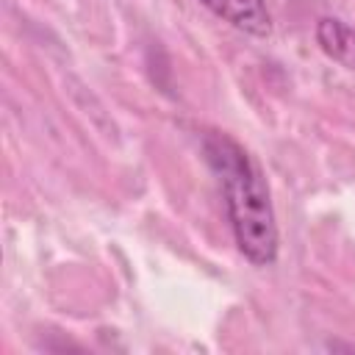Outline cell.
<instances>
[{
	"label": "cell",
	"instance_id": "1",
	"mask_svg": "<svg viewBox=\"0 0 355 355\" xmlns=\"http://www.w3.org/2000/svg\"><path fill=\"white\" fill-rule=\"evenodd\" d=\"M202 153L222 186L230 230L241 255L255 266H272L280 236L261 169L236 139L219 130L202 136Z\"/></svg>",
	"mask_w": 355,
	"mask_h": 355
},
{
	"label": "cell",
	"instance_id": "2",
	"mask_svg": "<svg viewBox=\"0 0 355 355\" xmlns=\"http://www.w3.org/2000/svg\"><path fill=\"white\" fill-rule=\"evenodd\" d=\"M205 8H211L219 19L230 22L233 28L250 33V36H269L272 17L266 11V0H200Z\"/></svg>",
	"mask_w": 355,
	"mask_h": 355
},
{
	"label": "cell",
	"instance_id": "3",
	"mask_svg": "<svg viewBox=\"0 0 355 355\" xmlns=\"http://www.w3.org/2000/svg\"><path fill=\"white\" fill-rule=\"evenodd\" d=\"M316 42L324 50V55L355 72V31L347 22L336 17H322L316 22Z\"/></svg>",
	"mask_w": 355,
	"mask_h": 355
}]
</instances>
